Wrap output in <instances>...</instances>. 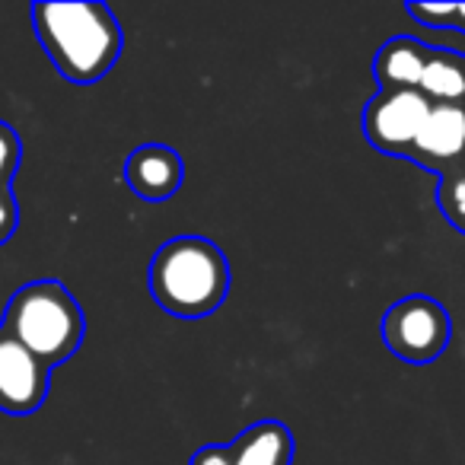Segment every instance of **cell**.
Wrapping results in <instances>:
<instances>
[{
  "label": "cell",
  "instance_id": "cell-1",
  "mask_svg": "<svg viewBox=\"0 0 465 465\" xmlns=\"http://www.w3.org/2000/svg\"><path fill=\"white\" fill-rule=\"evenodd\" d=\"M33 29L54 71L74 86H93L112 74L124 48L115 14L105 4H33Z\"/></svg>",
  "mask_w": 465,
  "mask_h": 465
},
{
  "label": "cell",
  "instance_id": "cell-2",
  "mask_svg": "<svg viewBox=\"0 0 465 465\" xmlns=\"http://www.w3.org/2000/svg\"><path fill=\"white\" fill-rule=\"evenodd\" d=\"M147 287L169 316H213L230 293V262L223 249L204 236H173L150 259Z\"/></svg>",
  "mask_w": 465,
  "mask_h": 465
},
{
  "label": "cell",
  "instance_id": "cell-3",
  "mask_svg": "<svg viewBox=\"0 0 465 465\" xmlns=\"http://www.w3.org/2000/svg\"><path fill=\"white\" fill-rule=\"evenodd\" d=\"M0 329L54 370L80 351L86 338V319L77 297L61 281L42 278L16 287L7 300Z\"/></svg>",
  "mask_w": 465,
  "mask_h": 465
},
{
  "label": "cell",
  "instance_id": "cell-4",
  "mask_svg": "<svg viewBox=\"0 0 465 465\" xmlns=\"http://www.w3.org/2000/svg\"><path fill=\"white\" fill-rule=\"evenodd\" d=\"M382 344L392 351L399 361L424 367L443 357L452 341V319L440 300L427 293L395 300L386 310L380 325Z\"/></svg>",
  "mask_w": 465,
  "mask_h": 465
},
{
  "label": "cell",
  "instance_id": "cell-5",
  "mask_svg": "<svg viewBox=\"0 0 465 465\" xmlns=\"http://www.w3.org/2000/svg\"><path fill=\"white\" fill-rule=\"evenodd\" d=\"M427 115L430 103L418 90H380L363 109V137L380 153L408 160Z\"/></svg>",
  "mask_w": 465,
  "mask_h": 465
},
{
  "label": "cell",
  "instance_id": "cell-6",
  "mask_svg": "<svg viewBox=\"0 0 465 465\" xmlns=\"http://www.w3.org/2000/svg\"><path fill=\"white\" fill-rule=\"evenodd\" d=\"M48 389L52 367L0 329V411L10 418H29L45 405Z\"/></svg>",
  "mask_w": 465,
  "mask_h": 465
},
{
  "label": "cell",
  "instance_id": "cell-7",
  "mask_svg": "<svg viewBox=\"0 0 465 465\" xmlns=\"http://www.w3.org/2000/svg\"><path fill=\"white\" fill-rule=\"evenodd\" d=\"M293 433L284 420H255L232 443H207L188 465H293Z\"/></svg>",
  "mask_w": 465,
  "mask_h": 465
},
{
  "label": "cell",
  "instance_id": "cell-8",
  "mask_svg": "<svg viewBox=\"0 0 465 465\" xmlns=\"http://www.w3.org/2000/svg\"><path fill=\"white\" fill-rule=\"evenodd\" d=\"M408 160L437 173L440 179L465 169V105H430L424 128Z\"/></svg>",
  "mask_w": 465,
  "mask_h": 465
},
{
  "label": "cell",
  "instance_id": "cell-9",
  "mask_svg": "<svg viewBox=\"0 0 465 465\" xmlns=\"http://www.w3.org/2000/svg\"><path fill=\"white\" fill-rule=\"evenodd\" d=\"M185 182V163L166 143H141L124 160V185L143 201H169Z\"/></svg>",
  "mask_w": 465,
  "mask_h": 465
},
{
  "label": "cell",
  "instance_id": "cell-10",
  "mask_svg": "<svg viewBox=\"0 0 465 465\" xmlns=\"http://www.w3.org/2000/svg\"><path fill=\"white\" fill-rule=\"evenodd\" d=\"M433 48L411 35H395L382 42L373 58V80L380 90H418L427 58Z\"/></svg>",
  "mask_w": 465,
  "mask_h": 465
},
{
  "label": "cell",
  "instance_id": "cell-11",
  "mask_svg": "<svg viewBox=\"0 0 465 465\" xmlns=\"http://www.w3.org/2000/svg\"><path fill=\"white\" fill-rule=\"evenodd\" d=\"M418 93L430 105H465V54L452 48H433Z\"/></svg>",
  "mask_w": 465,
  "mask_h": 465
},
{
  "label": "cell",
  "instance_id": "cell-12",
  "mask_svg": "<svg viewBox=\"0 0 465 465\" xmlns=\"http://www.w3.org/2000/svg\"><path fill=\"white\" fill-rule=\"evenodd\" d=\"M437 207L452 223V230H459L465 236V169L443 175L437 182Z\"/></svg>",
  "mask_w": 465,
  "mask_h": 465
},
{
  "label": "cell",
  "instance_id": "cell-13",
  "mask_svg": "<svg viewBox=\"0 0 465 465\" xmlns=\"http://www.w3.org/2000/svg\"><path fill=\"white\" fill-rule=\"evenodd\" d=\"M23 160V141L4 118H0V182H14L16 166Z\"/></svg>",
  "mask_w": 465,
  "mask_h": 465
},
{
  "label": "cell",
  "instance_id": "cell-14",
  "mask_svg": "<svg viewBox=\"0 0 465 465\" xmlns=\"http://www.w3.org/2000/svg\"><path fill=\"white\" fill-rule=\"evenodd\" d=\"M405 10L427 29H452L456 20V4H408Z\"/></svg>",
  "mask_w": 465,
  "mask_h": 465
},
{
  "label": "cell",
  "instance_id": "cell-15",
  "mask_svg": "<svg viewBox=\"0 0 465 465\" xmlns=\"http://www.w3.org/2000/svg\"><path fill=\"white\" fill-rule=\"evenodd\" d=\"M16 226H20V204H16L14 182H0V246L14 240Z\"/></svg>",
  "mask_w": 465,
  "mask_h": 465
},
{
  "label": "cell",
  "instance_id": "cell-16",
  "mask_svg": "<svg viewBox=\"0 0 465 465\" xmlns=\"http://www.w3.org/2000/svg\"><path fill=\"white\" fill-rule=\"evenodd\" d=\"M452 29L465 33V4H456V20H452Z\"/></svg>",
  "mask_w": 465,
  "mask_h": 465
}]
</instances>
